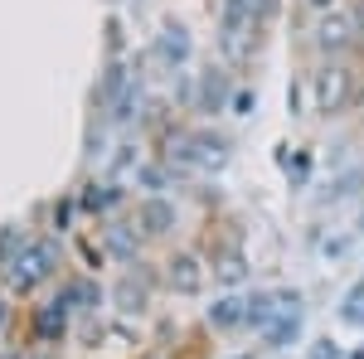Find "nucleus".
<instances>
[{
    "label": "nucleus",
    "instance_id": "24",
    "mask_svg": "<svg viewBox=\"0 0 364 359\" xmlns=\"http://www.w3.org/2000/svg\"><path fill=\"white\" fill-rule=\"evenodd\" d=\"M311 5H316V10H331V5H336V0H311Z\"/></svg>",
    "mask_w": 364,
    "mask_h": 359
},
{
    "label": "nucleus",
    "instance_id": "22",
    "mask_svg": "<svg viewBox=\"0 0 364 359\" xmlns=\"http://www.w3.org/2000/svg\"><path fill=\"white\" fill-rule=\"evenodd\" d=\"M311 359H340V350H336V345H331V340H321V345L311 350Z\"/></svg>",
    "mask_w": 364,
    "mask_h": 359
},
{
    "label": "nucleus",
    "instance_id": "16",
    "mask_svg": "<svg viewBox=\"0 0 364 359\" xmlns=\"http://www.w3.org/2000/svg\"><path fill=\"white\" fill-rule=\"evenodd\" d=\"M63 321H68V306L54 301L44 316H39V335H58V331H63Z\"/></svg>",
    "mask_w": 364,
    "mask_h": 359
},
{
    "label": "nucleus",
    "instance_id": "4",
    "mask_svg": "<svg viewBox=\"0 0 364 359\" xmlns=\"http://www.w3.org/2000/svg\"><path fill=\"white\" fill-rule=\"evenodd\" d=\"M49 272H54V248L49 243H20V257H10V286H20V291H29Z\"/></svg>",
    "mask_w": 364,
    "mask_h": 359
},
{
    "label": "nucleus",
    "instance_id": "23",
    "mask_svg": "<svg viewBox=\"0 0 364 359\" xmlns=\"http://www.w3.org/2000/svg\"><path fill=\"white\" fill-rule=\"evenodd\" d=\"M10 252H15V228H5V233H0V257H10Z\"/></svg>",
    "mask_w": 364,
    "mask_h": 359
},
{
    "label": "nucleus",
    "instance_id": "6",
    "mask_svg": "<svg viewBox=\"0 0 364 359\" xmlns=\"http://www.w3.org/2000/svg\"><path fill=\"white\" fill-rule=\"evenodd\" d=\"M166 282H170V291L195 296L199 286H204V267H199V257H190V252H175V257L166 262Z\"/></svg>",
    "mask_w": 364,
    "mask_h": 359
},
{
    "label": "nucleus",
    "instance_id": "19",
    "mask_svg": "<svg viewBox=\"0 0 364 359\" xmlns=\"http://www.w3.org/2000/svg\"><path fill=\"white\" fill-rule=\"evenodd\" d=\"M112 199H117L112 190H92V194H87V199H83V204H87V209H107Z\"/></svg>",
    "mask_w": 364,
    "mask_h": 359
},
{
    "label": "nucleus",
    "instance_id": "9",
    "mask_svg": "<svg viewBox=\"0 0 364 359\" xmlns=\"http://www.w3.org/2000/svg\"><path fill=\"white\" fill-rule=\"evenodd\" d=\"M156 49H161L166 63H185L190 58V34H185V25H166L161 39H156Z\"/></svg>",
    "mask_w": 364,
    "mask_h": 359
},
{
    "label": "nucleus",
    "instance_id": "18",
    "mask_svg": "<svg viewBox=\"0 0 364 359\" xmlns=\"http://www.w3.org/2000/svg\"><path fill=\"white\" fill-rule=\"evenodd\" d=\"M112 248L122 252V257H132V252H136V243H132V233H127V228H112Z\"/></svg>",
    "mask_w": 364,
    "mask_h": 359
},
{
    "label": "nucleus",
    "instance_id": "8",
    "mask_svg": "<svg viewBox=\"0 0 364 359\" xmlns=\"http://www.w3.org/2000/svg\"><path fill=\"white\" fill-rule=\"evenodd\" d=\"M141 228L146 233H170L175 228V204L170 199H146L141 204Z\"/></svg>",
    "mask_w": 364,
    "mask_h": 359
},
{
    "label": "nucleus",
    "instance_id": "13",
    "mask_svg": "<svg viewBox=\"0 0 364 359\" xmlns=\"http://www.w3.org/2000/svg\"><path fill=\"white\" fill-rule=\"evenodd\" d=\"M296 331H301V311H287V316H277V321L262 331V340H267V345H287V340H296Z\"/></svg>",
    "mask_w": 364,
    "mask_h": 359
},
{
    "label": "nucleus",
    "instance_id": "2",
    "mask_svg": "<svg viewBox=\"0 0 364 359\" xmlns=\"http://www.w3.org/2000/svg\"><path fill=\"white\" fill-rule=\"evenodd\" d=\"M170 166L180 170H224L228 166V141L219 132H185L170 146Z\"/></svg>",
    "mask_w": 364,
    "mask_h": 359
},
{
    "label": "nucleus",
    "instance_id": "21",
    "mask_svg": "<svg viewBox=\"0 0 364 359\" xmlns=\"http://www.w3.org/2000/svg\"><path fill=\"white\" fill-rule=\"evenodd\" d=\"M248 5H252L257 20H272V15H277V0H248Z\"/></svg>",
    "mask_w": 364,
    "mask_h": 359
},
{
    "label": "nucleus",
    "instance_id": "14",
    "mask_svg": "<svg viewBox=\"0 0 364 359\" xmlns=\"http://www.w3.org/2000/svg\"><path fill=\"white\" fill-rule=\"evenodd\" d=\"M277 321V296H267V291H257L248 301V326H257V331H267Z\"/></svg>",
    "mask_w": 364,
    "mask_h": 359
},
{
    "label": "nucleus",
    "instance_id": "11",
    "mask_svg": "<svg viewBox=\"0 0 364 359\" xmlns=\"http://www.w3.org/2000/svg\"><path fill=\"white\" fill-rule=\"evenodd\" d=\"M214 277L224 282V286H238L243 277H248V257L238 248H228V252H219V262H214Z\"/></svg>",
    "mask_w": 364,
    "mask_h": 359
},
{
    "label": "nucleus",
    "instance_id": "1",
    "mask_svg": "<svg viewBox=\"0 0 364 359\" xmlns=\"http://www.w3.org/2000/svg\"><path fill=\"white\" fill-rule=\"evenodd\" d=\"M257 15L248 0H224V20H219V44H224L228 63H248L252 44H257Z\"/></svg>",
    "mask_w": 364,
    "mask_h": 359
},
{
    "label": "nucleus",
    "instance_id": "15",
    "mask_svg": "<svg viewBox=\"0 0 364 359\" xmlns=\"http://www.w3.org/2000/svg\"><path fill=\"white\" fill-rule=\"evenodd\" d=\"M340 321H345V326H364V277L345 291V301H340Z\"/></svg>",
    "mask_w": 364,
    "mask_h": 359
},
{
    "label": "nucleus",
    "instance_id": "3",
    "mask_svg": "<svg viewBox=\"0 0 364 359\" xmlns=\"http://www.w3.org/2000/svg\"><path fill=\"white\" fill-rule=\"evenodd\" d=\"M350 102H355V68H345V63H326V68L316 73V112L340 117Z\"/></svg>",
    "mask_w": 364,
    "mask_h": 359
},
{
    "label": "nucleus",
    "instance_id": "17",
    "mask_svg": "<svg viewBox=\"0 0 364 359\" xmlns=\"http://www.w3.org/2000/svg\"><path fill=\"white\" fill-rule=\"evenodd\" d=\"M364 175L360 170H355V175H345V180H336V185H331V199H345V194H355V185H360Z\"/></svg>",
    "mask_w": 364,
    "mask_h": 359
},
{
    "label": "nucleus",
    "instance_id": "25",
    "mask_svg": "<svg viewBox=\"0 0 364 359\" xmlns=\"http://www.w3.org/2000/svg\"><path fill=\"white\" fill-rule=\"evenodd\" d=\"M360 233H364V214H360Z\"/></svg>",
    "mask_w": 364,
    "mask_h": 359
},
{
    "label": "nucleus",
    "instance_id": "12",
    "mask_svg": "<svg viewBox=\"0 0 364 359\" xmlns=\"http://www.w3.org/2000/svg\"><path fill=\"white\" fill-rule=\"evenodd\" d=\"M117 311H127V316H141V311H146V286H141L136 277H127V282L117 286Z\"/></svg>",
    "mask_w": 364,
    "mask_h": 359
},
{
    "label": "nucleus",
    "instance_id": "5",
    "mask_svg": "<svg viewBox=\"0 0 364 359\" xmlns=\"http://www.w3.org/2000/svg\"><path fill=\"white\" fill-rule=\"evenodd\" d=\"M355 39H360V15H355V10H331V15L321 20V29H316V44H321L326 54L350 49Z\"/></svg>",
    "mask_w": 364,
    "mask_h": 359
},
{
    "label": "nucleus",
    "instance_id": "26",
    "mask_svg": "<svg viewBox=\"0 0 364 359\" xmlns=\"http://www.w3.org/2000/svg\"><path fill=\"white\" fill-rule=\"evenodd\" d=\"M233 359H248V355H233Z\"/></svg>",
    "mask_w": 364,
    "mask_h": 359
},
{
    "label": "nucleus",
    "instance_id": "20",
    "mask_svg": "<svg viewBox=\"0 0 364 359\" xmlns=\"http://www.w3.org/2000/svg\"><path fill=\"white\" fill-rule=\"evenodd\" d=\"M233 107H238V117H252V107H257V92H238V97H233Z\"/></svg>",
    "mask_w": 364,
    "mask_h": 359
},
{
    "label": "nucleus",
    "instance_id": "7",
    "mask_svg": "<svg viewBox=\"0 0 364 359\" xmlns=\"http://www.w3.org/2000/svg\"><path fill=\"white\" fill-rule=\"evenodd\" d=\"M199 112H224L228 102V73H219V68H209V73H199Z\"/></svg>",
    "mask_w": 364,
    "mask_h": 359
},
{
    "label": "nucleus",
    "instance_id": "10",
    "mask_svg": "<svg viewBox=\"0 0 364 359\" xmlns=\"http://www.w3.org/2000/svg\"><path fill=\"white\" fill-rule=\"evenodd\" d=\"M238 321H248V301H238V296H224V301L209 306V326L228 331V326H238Z\"/></svg>",
    "mask_w": 364,
    "mask_h": 359
}]
</instances>
